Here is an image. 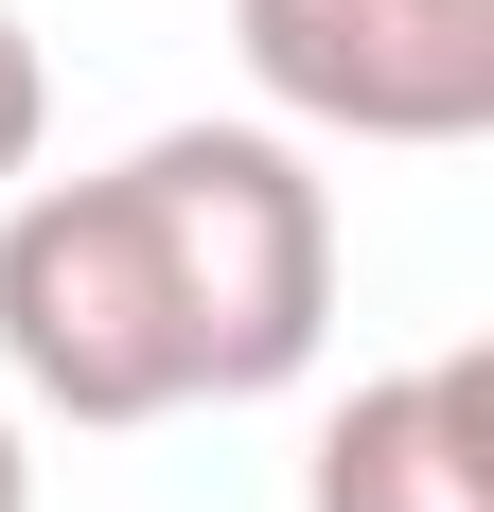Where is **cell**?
Segmentation results:
<instances>
[{
  "mask_svg": "<svg viewBox=\"0 0 494 512\" xmlns=\"http://www.w3.org/2000/svg\"><path fill=\"white\" fill-rule=\"evenodd\" d=\"M159 265H177V336H195V407L247 389H300L318 336H336V195L283 124H159L142 159Z\"/></svg>",
  "mask_w": 494,
  "mask_h": 512,
  "instance_id": "cell-1",
  "label": "cell"
},
{
  "mask_svg": "<svg viewBox=\"0 0 494 512\" xmlns=\"http://www.w3.org/2000/svg\"><path fill=\"white\" fill-rule=\"evenodd\" d=\"M0 389L53 424H177L195 407L177 265H159V212L124 159L0 195Z\"/></svg>",
  "mask_w": 494,
  "mask_h": 512,
  "instance_id": "cell-2",
  "label": "cell"
},
{
  "mask_svg": "<svg viewBox=\"0 0 494 512\" xmlns=\"http://www.w3.org/2000/svg\"><path fill=\"white\" fill-rule=\"evenodd\" d=\"M230 53L283 142L442 159L494 124V0H230Z\"/></svg>",
  "mask_w": 494,
  "mask_h": 512,
  "instance_id": "cell-3",
  "label": "cell"
},
{
  "mask_svg": "<svg viewBox=\"0 0 494 512\" xmlns=\"http://www.w3.org/2000/svg\"><path fill=\"white\" fill-rule=\"evenodd\" d=\"M300 512H494V354H406V371H371V389L318 424Z\"/></svg>",
  "mask_w": 494,
  "mask_h": 512,
  "instance_id": "cell-4",
  "label": "cell"
},
{
  "mask_svg": "<svg viewBox=\"0 0 494 512\" xmlns=\"http://www.w3.org/2000/svg\"><path fill=\"white\" fill-rule=\"evenodd\" d=\"M36 159H53V53H36V18L0 0V195H18Z\"/></svg>",
  "mask_w": 494,
  "mask_h": 512,
  "instance_id": "cell-5",
  "label": "cell"
},
{
  "mask_svg": "<svg viewBox=\"0 0 494 512\" xmlns=\"http://www.w3.org/2000/svg\"><path fill=\"white\" fill-rule=\"evenodd\" d=\"M0 512H36V442H18V389H0Z\"/></svg>",
  "mask_w": 494,
  "mask_h": 512,
  "instance_id": "cell-6",
  "label": "cell"
}]
</instances>
